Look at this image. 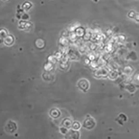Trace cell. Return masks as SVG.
<instances>
[{
	"label": "cell",
	"instance_id": "cell-1",
	"mask_svg": "<svg viewBox=\"0 0 139 139\" xmlns=\"http://www.w3.org/2000/svg\"><path fill=\"white\" fill-rule=\"evenodd\" d=\"M95 125V122L92 118H88L85 120L84 123V126L85 128L91 129L93 128Z\"/></svg>",
	"mask_w": 139,
	"mask_h": 139
},
{
	"label": "cell",
	"instance_id": "cell-2",
	"mask_svg": "<svg viewBox=\"0 0 139 139\" xmlns=\"http://www.w3.org/2000/svg\"><path fill=\"white\" fill-rule=\"evenodd\" d=\"M78 85L81 90L86 91L89 87V83L86 79H82L78 82Z\"/></svg>",
	"mask_w": 139,
	"mask_h": 139
},
{
	"label": "cell",
	"instance_id": "cell-3",
	"mask_svg": "<svg viewBox=\"0 0 139 139\" xmlns=\"http://www.w3.org/2000/svg\"><path fill=\"white\" fill-rule=\"evenodd\" d=\"M67 135H68V137L72 138H78L79 137V133L78 131H74L73 130H71L69 132L68 134H67Z\"/></svg>",
	"mask_w": 139,
	"mask_h": 139
},
{
	"label": "cell",
	"instance_id": "cell-4",
	"mask_svg": "<svg viewBox=\"0 0 139 139\" xmlns=\"http://www.w3.org/2000/svg\"><path fill=\"white\" fill-rule=\"evenodd\" d=\"M7 128L8 129V131L11 133H12L13 131H14L15 130H16V124L13 123V122L10 121L9 123H8Z\"/></svg>",
	"mask_w": 139,
	"mask_h": 139
},
{
	"label": "cell",
	"instance_id": "cell-5",
	"mask_svg": "<svg viewBox=\"0 0 139 139\" xmlns=\"http://www.w3.org/2000/svg\"><path fill=\"white\" fill-rule=\"evenodd\" d=\"M50 114L51 117H53V118H57L58 117H59V115H60V113L59 110L56 109H51Z\"/></svg>",
	"mask_w": 139,
	"mask_h": 139
},
{
	"label": "cell",
	"instance_id": "cell-6",
	"mask_svg": "<svg viewBox=\"0 0 139 139\" xmlns=\"http://www.w3.org/2000/svg\"><path fill=\"white\" fill-rule=\"evenodd\" d=\"M63 125H64V126L67 127V128H69L72 125V122L71 121V120H69V119H68L67 120H65L63 121Z\"/></svg>",
	"mask_w": 139,
	"mask_h": 139
},
{
	"label": "cell",
	"instance_id": "cell-7",
	"mask_svg": "<svg viewBox=\"0 0 139 139\" xmlns=\"http://www.w3.org/2000/svg\"><path fill=\"white\" fill-rule=\"evenodd\" d=\"M72 127L73 128L74 130H78L80 128V124L77 122H75L72 125Z\"/></svg>",
	"mask_w": 139,
	"mask_h": 139
}]
</instances>
